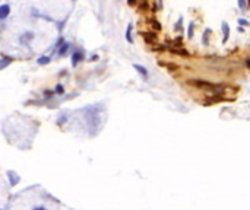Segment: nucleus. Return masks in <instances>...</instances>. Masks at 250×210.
I'll use <instances>...</instances> for the list:
<instances>
[{
	"label": "nucleus",
	"instance_id": "6e6552de",
	"mask_svg": "<svg viewBox=\"0 0 250 210\" xmlns=\"http://www.w3.org/2000/svg\"><path fill=\"white\" fill-rule=\"evenodd\" d=\"M148 25H149V26H152L155 31H161V28H163V26L159 25L158 21L154 19V18H149V19H148Z\"/></svg>",
	"mask_w": 250,
	"mask_h": 210
},
{
	"label": "nucleus",
	"instance_id": "39448f33",
	"mask_svg": "<svg viewBox=\"0 0 250 210\" xmlns=\"http://www.w3.org/2000/svg\"><path fill=\"white\" fill-rule=\"evenodd\" d=\"M9 13H10V6L7 5V3H5V5L0 6V19L2 21L6 19V18L9 16Z\"/></svg>",
	"mask_w": 250,
	"mask_h": 210
},
{
	"label": "nucleus",
	"instance_id": "0eeeda50",
	"mask_svg": "<svg viewBox=\"0 0 250 210\" xmlns=\"http://www.w3.org/2000/svg\"><path fill=\"white\" fill-rule=\"evenodd\" d=\"M70 48V44L69 43H63L60 47H59V50H57V56L59 57H62V56H64L66 52H68V50Z\"/></svg>",
	"mask_w": 250,
	"mask_h": 210
},
{
	"label": "nucleus",
	"instance_id": "dca6fc26",
	"mask_svg": "<svg viewBox=\"0 0 250 210\" xmlns=\"http://www.w3.org/2000/svg\"><path fill=\"white\" fill-rule=\"evenodd\" d=\"M182 24H183V18L180 16V18H178V21H177V24H176V26H174V29H176V31H178V32H182V29H183Z\"/></svg>",
	"mask_w": 250,
	"mask_h": 210
},
{
	"label": "nucleus",
	"instance_id": "2eb2a0df",
	"mask_svg": "<svg viewBox=\"0 0 250 210\" xmlns=\"http://www.w3.org/2000/svg\"><path fill=\"white\" fill-rule=\"evenodd\" d=\"M12 60H13V58H10V57H3V58H2V64H0V69H5V67L7 66L9 63H12Z\"/></svg>",
	"mask_w": 250,
	"mask_h": 210
},
{
	"label": "nucleus",
	"instance_id": "f03ea898",
	"mask_svg": "<svg viewBox=\"0 0 250 210\" xmlns=\"http://www.w3.org/2000/svg\"><path fill=\"white\" fill-rule=\"evenodd\" d=\"M139 34L142 35V38L146 41V44H154V43H157V39H158V35H157V32H140L139 31Z\"/></svg>",
	"mask_w": 250,
	"mask_h": 210
},
{
	"label": "nucleus",
	"instance_id": "ddd939ff",
	"mask_svg": "<svg viewBox=\"0 0 250 210\" xmlns=\"http://www.w3.org/2000/svg\"><path fill=\"white\" fill-rule=\"evenodd\" d=\"M133 67H135V69L140 73V75H142V76H145V77L148 76V70H146L144 66H140V64H133Z\"/></svg>",
	"mask_w": 250,
	"mask_h": 210
},
{
	"label": "nucleus",
	"instance_id": "1a4fd4ad",
	"mask_svg": "<svg viewBox=\"0 0 250 210\" xmlns=\"http://www.w3.org/2000/svg\"><path fill=\"white\" fill-rule=\"evenodd\" d=\"M170 51L173 52V54H178V56H183V57H186V56H189V52L186 51V50H182V48H170Z\"/></svg>",
	"mask_w": 250,
	"mask_h": 210
},
{
	"label": "nucleus",
	"instance_id": "f3484780",
	"mask_svg": "<svg viewBox=\"0 0 250 210\" xmlns=\"http://www.w3.org/2000/svg\"><path fill=\"white\" fill-rule=\"evenodd\" d=\"M56 94H57V95H63V94H64V88H63V85L56 86Z\"/></svg>",
	"mask_w": 250,
	"mask_h": 210
},
{
	"label": "nucleus",
	"instance_id": "6ab92c4d",
	"mask_svg": "<svg viewBox=\"0 0 250 210\" xmlns=\"http://www.w3.org/2000/svg\"><path fill=\"white\" fill-rule=\"evenodd\" d=\"M238 24H240L241 26H247V25H249V21H247V19H243V18H240V19H238Z\"/></svg>",
	"mask_w": 250,
	"mask_h": 210
},
{
	"label": "nucleus",
	"instance_id": "a211bd4d",
	"mask_svg": "<svg viewBox=\"0 0 250 210\" xmlns=\"http://www.w3.org/2000/svg\"><path fill=\"white\" fill-rule=\"evenodd\" d=\"M238 7H240V10H246L247 2H246V0H238Z\"/></svg>",
	"mask_w": 250,
	"mask_h": 210
},
{
	"label": "nucleus",
	"instance_id": "7ed1b4c3",
	"mask_svg": "<svg viewBox=\"0 0 250 210\" xmlns=\"http://www.w3.org/2000/svg\"><path fill=\"white\" fill-rule=\"evenodd\" d=\"M221 29H222V34H224V37H222V43L225 44L227 41H228V38H230V25L227 24V22H222Z\"/></svg>",
	"mask_w": 250,
	"mask_h": 210
},
{
	"label": "nucleus",
	"instance_id": "4be33fe9",
	"mask_svg": "<svg viewBox=\"0 0 250 210\" xmlns=\"http://www.w3.org/2000/svg\"><path fill=\"white\" fill-rule=\"evenodd\" d=\"M91 60H98V56H97V54H95V56H92Z\"/></svg>",
	"mask_w": 250,
	"mask_h": 210
},
{
	"label": "nucleus",
	"instance_id": "f257e3e1",
	"mask_svg": "<svg viewBox=\"0 0 250 210\" xmlns=\"http://www.w3.org/2000/svg\"><path fill=\"white\" fill-rule=\"evenodd\" d=\"M190 83L192 85H195L196 88H200V89H215L216 85H214V83H211V82L208 80H190Z\"/></svg>",
	"mask_w": 250,
	"mask_h": 210
},
{
	"label": "nucleus",
	"instance_id": "412c9836",
	"mask_svg": "<svg viewBox=\"0 0 250 210\" xmlns=\"http://www.w3.org/2000/svg\"><path fill=\"white\" fill-rule=\"evenodd\" d=\"M127 3H129V6H135L136 5V0H127Z\"/></svg>",
	"mask_w": 250,
	"mask_h": 210
},
{
	"label": "nucleus",
	"instance_id": "aec40b11",
	"mask_svg": "<svg viewBox=\"0 0 250 210\" xmlns=\"http://www.w3.org/2000/svg\"><path fill=\"white\" fill-rule=\"evenodd\" d=\"M44 95L47 96V98H51V96H53V92H51V91H45V92H44Z\"/></svg>",
	"mask_w": 250,
	"mask_h": 210
},
{
	"label": "nucleus",
	"instance_id": "4468645a",
	"mask_svg": "<svg viewBox=\"0 0 250 210\" xmlns=\"http://www.w3.org/2000/svg\"><path fill=\"white\" fill-rule=\"evenodd\" d=\"M193 31H195V24L193 22H190L187 26V38L189 39H192L193 38Z\"/></svg>",
	"mask_w": 250,
	"mask_h": 210
},
{
	"label": "nucleus",
	"instance_id": "423d86ee",
	"mask_svg": "<svg viewBox=\"0 0 250 210\" xmlns=\"http://www.w3.org/2000/svg\"><path fill=\"white\" fill-rule=\"evenodd\" d=\"M7 175H9V182H10V185H12V187L16 185V184L19 182V177L16 175V172L9 171V172H7Z\"/></svg>",
	"mask_w": 250,
	"mask_h": 210
},
{
	"label": "nucleus",
	"instance_id": "f8f14e48",
	"mask_svg": "<svg viewBox=\"0 0 250 210\" xmlns=\"http://www.w3.org/2000/svg\"><path fill=\"white\" fill-rule=\"evenodd\" d=\"M37 63H38L40 66H45V64L50 63V57H48V56H41L40 58H37Z\"/></svg>",
	"mask_w": 250,
	"mask_h": 210
},
{
	"label": "nucleus",
	"instance_id": "20e7f679",
	"mask_svg": "<svg viewBox=\"0 0 250 210\" xmlns=\"http://www.w3.org/2000/svg\"><path fill=\"white\" fill-rule=\"evenodd\" d=\"M70 58H72V66L76 67L78 63L83 60V52H82V51H75L72 54V57H70Z\"/></svg>",
	"mask_w": 250,
	"mask_h": 210
},
{
	"label": "nucleus",
	"instance_id": "5701e85b",
	"mask_svg": "<svg viewBox=\"0 0 250 210\" xmlns=\"http://www.w3.org/2000/svg\"><path fill=\"white\" fill-rule=\"evenodd\" d=\"M246 66H247V67H250V58H249V60H247V62H246Z\"/></svg>",
	"mask_w": 250,
	"mask_h": 210
},
{
	"label": "nucleus",
	"instance_id": "9b49d317",
	"mask_svg": "<svg viewBox=\"0 0 250 210\" xmlns=\"http://www.w3.org/2000/svg\"><path fill=\"white\" fill-rule=\"evenodd\" d=\"M209 34H211V29L206 28L205 29V32H203V38H202L203 45H209Z\"/></svg>",
	"mask_w": 250,
	"mask_h": 210
},
{
	"label": "nucleus",
	"instance_id": "9d476101",
	"mask_svg": "<svg viewBox=\"0 0 250 210\" xmlns=\"http://www.w3.org/2000/svg\"><path fill=\"white\" fill-rule=\"evenodd\" d=\"M126 41L129 44H133V38H132V24H129V26L126 29Z\"/></svg>",
	"mask_w": 250,
	"mask_h": 210
}]
</instances>
